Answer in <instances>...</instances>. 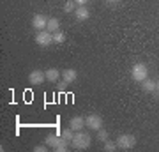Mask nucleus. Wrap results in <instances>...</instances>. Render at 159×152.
Masks as SVG:
<instances>
[{"mask_svg":"<svg viewBox=\"0 0 159 152\" xmlns=\"http://www.w3.org/2000/svg\"><path fill=\"white\" fill-rule=\"evenodd\" d=\"M97 138H99L101 141H106V140L110 138L108 131H106V129H102V127H101V129H97Z\"/></svg>","mask_w":159,"mask_h":152,"instance_id":"19","label":"nucleus"},{"mask_svg":"<svg viewBox=\"0 0 159 152\" xmlns=\"http://www.w3.org/2000/svg\"><path fill=\"white\" fill-rule=\"evenodd\" d=\"M147 74H148V71H147V66L145 64L138 62L131 67V78L134 80V81H145L147 80Z\"/></svg>","mask_w":159,"mask_h":152,"instance_id":"2","label":"nucleus"},{"mask_svg":"<svg viewBox=\"0 0 159 152\" xmlns=\"http://www.w3.org/2000/svg\"><path fill=\"white\" fill-rule=\"evenodd\" d=\"M64 41H66V34H64L62 30H57V32H53V43H57V44H62Z\"/></svg>","mask_w":159,"mask_h":152,"instance_id":"16","label":"nucleus"},{"mask_svg":"<svg viewBox=\"0 0 159 152\" xmlns=\"http://www.w3.org/2000/svg\"><path fill=\"white\" fill-rule=\"evenodd\" d=\"M67 143H69V141H66V140L62 138V141H60L57 147H55V150H57V152H67V150H69V145H67Z\"/></svg>","mask_w":159,"mask_h":152,"instance_id":"18","label":"nucleus"},{"mask_svg":"<svg viewBox=\"0 0 159 152\" xmlns=\"http://www.w3.org/2000/svg\"><path fill=\"white\" fill-rule=\"evenodd\" d=\"M60 141H62V136H57V135H48V136L44 138V143H46L48 147H53V149H55V147H57Z\"/></svg>","mask_w":159,"mask_h":152,"instance_id":"12","label":"nucleus"},{"mask_svg":"<svg viewBox=\"0 0 159 152\" xmlns=\"http://www.w3.org/2000/svg\"><path fill=\"white\" fill-rule=\"evenodd\" d=\"M76 2V6H87L89 4V0H74Z\"/></svg>","mask_w":159,"mask_h":152,"instance_id":"22","label":"nucleus"},{"mask_svg":"<svg viewBox=\"0 0 159 152\" xmlns=\"http://www.w3.org/2000/svg\"><path fill=\"white\" fill-rule=\"evenodd\" d=\"M62 78H64V81H67V83H73L74 80L78 78V73L74 71V69H64L62 71Z\"/></svg>","mask_w":159,"mask_h":152,"instance_id":"10","label":"nucleus"},{"mask_svg":"<svg viewBox=\"0 0 159 152\" xmlns=\"http://www.w3.org/2000/svg\"><path fill=\"white\" fill-rule=\"evenodd\" d=\"M74 18L80 20V21H85V20L90 18V12H89V9H87L85 6H80V7H76V11H74Z\"/></svg>","mask_w":159,"mask_h":152,"instance_id":"9","label":"nucleus"},{"mask_svg":"<svg viewBox=\"0 0 159 152\" xmlns=\"http://www.w3.org/2000/svg\"><path fill=\"white\" fill-rule=\"evenodd\" d=\"M74 135H76V131L71 129V127H67V129L62 131V135H60V136H62L66 141H69V143H71V141H73V138H74Z\"/></svg>","mask_w":159,"mask_h":152,"instance_id":"15","label":"nucleus"},{"mask_svg":"<svg viewBox=\"0 0 159 152\" xmlns=\"http://www.w3.org/2000/svg\"><path fill=\"white\" fill-rule=\"evenodd\" d=\"M44 80H46V73L41 71V69H34V71L29 74V81L32 85H41Z\"/></svg>","mask_w":159,"mask_h":152,"instance_id":"6","label":"nucleus"},{"mask_svg":"<svg viewBox=\"0 0 159 152\" xmlns=\"http://www.w3.org/2000/svg\"><path fill=\"white\" fill-rule=\"evenodd\" d=\"M64 11L66 12H74L76 11V2H74V0H67L66 6H64Z\"/></svg>","mask_w":159,"mask_h":152,"instance_id":"17","label":"nucleus"},{"mask_svg":"<svg viewBox=\"0 0 159 152\" xmlns=\"http://www.w3.org/2000/svg\"><path fill=\"white\" fill-rule=\"evenodd\" d=\"M46 149H48V145H37L34 150L35 152H46Z\"/></svg>","mask_w":159,"mask_h":152,"instance_id":"21","label":"nucleus"},{"mask_svg":"<svg viewBox=\"0 0 159 152\" xmlns=\"http://www.w3.org/2000/svg\"><path fill=\"white\" fill-rule=\"evenodd\" d=\"M46 25H48V20H46L44 14H35L32 18V27L37 28V32L39 30H46Z\"/></svg>","mask_w":159,"mask_h":152,"instance_id":"7","label":"nucleus"},{"mask_svg":"<svg viewBox=\"0 0 159 152\" xmlns=\"http://www.w3.org/2000/svg\"><path fill=\"white\" fill-rule=\"evenodd\" d=\"M157 89H159V85H157Z\"/></svg>","mask_w":159,"mask_h":152,"instance_id":"24","label":"nucleus"},{"mask_svg":"<svg viewBox=\"0 0 159 152\" xmlns=\"http://www.w3.org/2000/svg\"><path fill=\"white\" fill-rule=\"evenodd\" d=\"M90 141H92V138L89 133H85V131H76V135H74L71 143H73V147L76 150H85V149L90 147Z\"/></svg>","mask_w":159,"mask_h":152,"instance_id":"1","label":"nucleus"},{"mask_svg":"<svg viewBox=\"0 0 159 152\" xmlns=\"http://www.w3.org/2000/svg\"><path fill=\"white\" fill-rule=\"evenodd\" d=\"M35 43L39 46H50L53 43V34L48 32V30H39L35 34Z\"/></svg>","mask_w":159,"mask_h":152,"instance_id":"5","label":"nucleus"},{"mask_svg":"<svg viewBox=\"0 0 159 152\" xmlns=\"http://www.w3.org/2000/svg\"><path fill=\"white\" fill-rule=\"evenodd\" d=\"M46 30L51 32V34L57 32V30H60V21H58L57 18H50V20H48V25H46Z\"/></svg>","mask_w":159,"mask_h":152,"instance_id":"13","label":"nucleus"},{"mask_svg":"<svg viewBox=\"0 0 159 152\" xmlns=\"http://www.w3.org/2000/svg\"><path fill=\"white\" fill-rule=\"evenodd\" d=\"M69 127L74 131H81L83 127H85V118L83 117H73L71 120H69Z\"/></svg>","mask_w":159,"mask_h":152,"instance_id":"8","label":"nucleus"},{"mask_svg":"<svg viewBox=\"0 0 159 152\" xmlns=\"http://www.w3.org/2000/svg\"><path fill=\"white\" fill-rule=\"evenodd\" d=\"M60 73H62V71H58L57 67L46 69V80H48V81H57V80L60 78Z\"/></svg>","mask_w":159,"mask_h":152,"instance_id":"11","label":"nucleus"},{"mask_svg":"<svg viewBox=\"0 0 159 152\" xmlns=\"http://www.w3.org/2000/svg\"><path fill=\"white\" fill-rule=\"evenodd\" d=\"M108 2H117V0H108Z\"/></svg>","mask_w":159,"mask_h":152,"instance_id":"23","label":"nucleus"},{"mask_svg":"<svg viewBox=\"0 0 159 152\" xmlns=\"http://www.w3.org/2000/svg\"><path fill=\"white\" fill-rule=\"evenodd\" d=\"M117 147L119 149H124V150H129V149H133V147L136 145V138L133 135H120L119 138H117Z\"/></svg>","mask_w":159,"mask_h":152,"instance_id":"3","label":"nucleus"},{"mask_svg":"<svg viewBox=\"0 0 159 152\" xmlns=\"http://www.w3.org/2000/svg\"><path fill=\"white\" fill-rule=\"evenodd\" d=\"M142 87H143V90H147V92H154V90L157 89V83L156 81H152V80H145V81H142Z\"/></svg>","mask_w":159,"mask_h":152,"instance_id":"14","label":"nucleus"},{"mask_svg":"<svg viewBox=\"0 0 159 152\" xmlns=\"http://www.w3.org/2000/svg\"><path fill=\"white\" fill-rule=\"evenodd\" d=\"M104 150L106 152H113V150H117V143H113V141H104Z\"/></svg>","mask_w":159,"mask_h":152,"instance_id":"20","label":"nucleus"},{"mask_svg":"<svg viewBox=\"0 0 159 152\" xmlns=\"http://www.w3.org/2000/svg\"><path fill=\"white\" fill-rule=\"evenodd\" d=\"M85 127H89V129H92V131L101 129L102 127V117L97 115V113H90V115L85 118Z\"/></svg>","mask_w":159,"mask_h":152,"instance_id":"4","label":"nucleus"}]
</instances>
